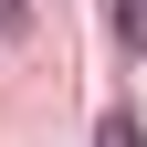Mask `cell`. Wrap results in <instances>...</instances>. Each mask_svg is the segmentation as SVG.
Wrapping results in <instances>:
<instances>
[{
  "label": "cell",
  "instance_id": "2",
  "mask_svg": "<svg viewBox=\"0 0 147 147\" xmlns=\"http://www.w3.org/2000/svg\"><path fill=\"white\" fill-rule=\"evenodd\" d=\"M95 147H147V137H137V116H126V105H116V116L95 126Z\"/></svg>",
  "mask_w": 147,
  "mask_h": 147
},
{
  "label": "cell",
  "instance_id": "1",
  "mask_svg": "<svg viewBox=\"0 0 147 147\" xmlns=\"http://www.w3.org/2000/svg\"><path fill=\"white\" fill-rule=\"evenodd\" d=\"M116 42H126V53H147V0H116Z\"/></svg>",
  "mask_w": 147,
  "mask_h": 147
},
{
  "label": "cell",
  "instance_id": "3",
  "mask_svg": "<svg viewBox=\"0 0 147 147\" xmlns=\"http://www.w3.org/2000/svg\"><path fill=\"white\" fill-rule=\"evenodd\" d=\"M21 21H32V0H0V32H21Z\"/></svg>",
  "mask_w": 147,
  "mask_h": 147
}]
</instances>
